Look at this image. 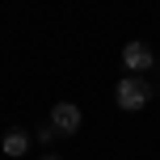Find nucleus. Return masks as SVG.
Listing matches in <instances>:
<instances>
[{"mask_svg": "<svg viewBox=\"0 0 160 160\" xmlns=\"http://www.w3.org/2000/svg\"><path fill=\"white\" fill-rule=\"evenodd\" d=\"M152 97H156V84H152V80H143V76H122V80H118V88H114V101H118L127 114L143 110Z\"/></svg>", "mask_w": 160, "mask_h": 160, "instance_id": "obj_1", "label": "nucleus"}, {"mask_svg": "<svg viewBox=\"0 0 160 160\" xmlns=\"http://www.w3.org/2000/svg\"><path fill=\"white\" fill-rule=\"evenodd\" d=\"M122 68H127L131 76H143V72H152V68H156L152 47H148V42H127V47H122Z\"/></svg>", "mask_w": 160, "mask_h": 160, "instance_id": "obj_2", "label": "nucleus"}, {"mask_svg": "<svg viewBox=\"0 0 160 160\" xmlns=\"http://www.w3.org/2000/svg\"><path fill=\"white\" fill-rule=\"evenodd\" d=\"M51 127H55L59 135H76V131H80V105L59 101L55 110H51Z\"/></svg>", "mask_w": 160, "mask_h": 160, "instance_id": "obj_3", "label": "nucleus"}, {"mask_svg": "<svg viewBox=\"0 0 160 160\" xmlns=\"http://www.w3.org/2000/svg\"><path fill=\"white\" fill-rule=\"evenodd\" d=\"M0 148H4V156H25V152H30V131H8V135L4 139H0Z\"/></svg>", "mask_w": 160, "mask_h": 160, "instance_id": "obj_4", "label": "nucleus"}]
</instances>
